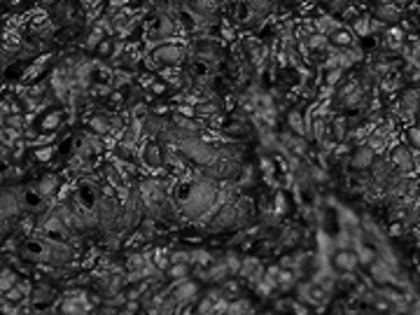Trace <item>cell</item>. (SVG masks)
I'll return each mask as SVG.
<instances>
[{
  "label": "cell",
  "mask_w": 420,
  "mask_h": 315,
  "mask_svg": "<svg viewBox=\"0 0 420 315\" xmlns=\"http://www.w3.org/2000/svg\"><path fill=\"white\" fill-rule=\"evenodd\" d=\"M213 203H215V187L208 180H203V182H196L194 187L189 189V194L184 196L182 210L189 218H194V215L208 213Z\"/></svg>",
  "instance_id": "obj_1"
},
{
  "label": "cell",
  "mask_w": 420,
  "mask_h": 315,
  "mask_svg": "<svg viewBox=\"0 0 420 315\" xmlns=\"http://www.w3.org/2000/svg\"><path fill=\"white\" fill-rule=\"evenodd\" d=\"M180 150H182L184 157L191 159L194 164H201V166H213L220 159V152L215 150L210 143H206V140H199V138L182 140Z\"/></svg>",
  "instance_id": "obj_2"
},
{
  "label": "cell",
  "mask_w": 420,
  "mask_h": 315,
  "mask_svg": "<svg viewBox=\"0 0 420 315\" xmlns=\"http://www.w3.org/2000/svg\"><path fill=\"white\" fill-rule=\"evenodd\" d=\"M152 59L157 61L159 66L173 68V66H178V64H182V61H184V47L175 45V42H166V45L154 47Z\"/></svg>",
  "instance_id": "obj_3"
},
{
  "label": "cell",
  "mask_w": 420,
  "mask_h": 315,
  "mask_svg": "<svg viewBox=\"0 0 420 315\" xmlns=\"http://www.w3.org/2000/svg\"><path fill=\"white\" fill-rule=\"evenodd\" d=\"M390 162L397 171H401L406 175V173H413L416 169V157H413V150L409 145H394L390 150Z\"/></svg>",
  "instance_id": "obj_4"
},
{
  "label": "cell",
  "mask_w": 420,
  "mask_h": 315,
  "mask_svg": "<svg viewBox=\"0 0 420 315\" xmlns=\"http://www.w3.org/2000/svg\"><path fill=\"white\" fill-rule=\"evenodd\" d=\"M374 162H376V152L364 143L360 147H355L353 157H350V169L353 171H369L374 166Z\"/></svg>",
  "instance_id": "obj_5"
},
{
  "label": "cell",
  "mask_w": 420,
  "mask_h": 315,
  "mask_svg": "<svg viewBox=\"0 0 420 315\" xmlns=\"http://www.w3.org/2000/svg\"><path fill=\"white\" fill-rule=\"evenodd\" d=\"M220 10L218 0H191L189 3V12L196 17V19H213Z\"/></svg>",
  "instance_id": "obj_6"
},
{
  "label": "cell",
  "mask_w": 420,
  "mask_h": 315,
  "mask_svg": "<svg viewBox=\"0 0 420 315\" xmlns=\"http://www.w3.org/2000/svg\"><path fill=\"white\" fill-rule=\"evenodd\" d=\"M374 19L381 21V23H388V26H392V23H397L401 19V12H399L397 5L381 3V5H376V10H374Z\"/></svg>",
  "instance_id": "obj_7"
},
{
  "label": "cell",
  "mask_w": 420,
  "mask_h": 315,
  "mask_svg": "<svg viewBox=\"0 0 420 315\" xmlns=\"http://www.w3.org/2000/svg\"><path fill=\"white\" fill-rule=\"evenodd\" d=\"M334 267L338 271H355V267H360V259H357L355 250H338L334 257H332Z\"/></svg>",
  "instance_id": "obj_8"
},
{
  "label": "cell",
  "mask_w": 420,
  "mask_h": 315,
  "mask_svg": "<svg viewBox=\"0 0 420 315\" xmlns=\"http://www.w3.org/2000/svg\"><path fill=\"white\" fill-rule=\"evenodd\" d=\"M330 40H332V47H336L338 52L355 47V35H353V30H350V28H341V26H338L334 33L330 35Z\"/></svg>",
  "instance_id": "obj_9"
},
{
  "label": "cell",
  "mask_w": 420,
  "mask_h": 315,
  "mask_svg": "<svg viewBox=\"0 0 420 315\" xmlns=\"http://www.w3.org/2000/svg\"><path fill=\"white\" fill-rule=\"evenodd\" d=\"M399 110L404 115H413L420 110V89H406L399 101Z\"/></svg>",
  "instance_id": "obj_10"
},
{
  "label": "cell",
  "mask_w": 420,
  "mask_h": 315,
  "mask_svg": "<svg viewBox=\"0 0 420 315\" xmlns=\"http://www.w3.org/2000/svg\"><path fill=\"white\" fill-rule=\"evenodd\" d=\"M143 159L147 166H159L164 159V152H162V145L159 143H147L145 150H143Z\"/></svg>",
  "instance_id": "obj_11"
},
{
  "label": "cell",
  "mask_w": 420,
  "mask_h": 315,
  "mask_svg": "<svg viewBox=\"0 0 420 315\" xmlns=\"http://www.w3.org/2000/svg\"><path fill=\"white\" fill-rule=\"evenodd\" d=\"M59 187V178L57 175H52V173H47V175H42L40 178V182H38V194L42 196H52L54 191H57Z\"/></svg>",
  "instance_id": "obj_12"
},
{
  "label": "cell",
  "mask_w": 420,
  "mask_h": 315,
  "mask_svg": "<svg viewBox=\"0 0 420 315\" xmlns=\"http://www.w3.org/2000/svg\"><path fill=\"white\" fill-rule=\"evenodd\" d=\"M306 42H308V49H313V52H325V49L332 47L330 35H323V33H313Z\"/></svg>",
  "instance_id": "obj_13"
},
{
  "label": "cell",
  "mask_w": 420,
  "mask_h": 315,
  "mask_svg": "<svg viewBox=\"0 0 420 315\" xmlns=\"http://www.w3.org/2000/svg\"><path fill=\"white\" fill-rule=\"evenodd\" d=\"M89 128L94 131L96 135H105L110 131V122H108V117H103V115H96V117H91L89 120Z\"/></svg>",
  "instance_id": "obj_14"
},
{
  "label": "cell",
  "mask_w": 420,
  "mask_h": 315,
  "mask_svg": "<svg viewBox=\"0 0 420 315\" xmlns=\"http://www.w3.org/2000/svg\"><path fill=\"white\" fill-rule=\"evenodd\" d=\"M372 278L376 283H388L390 280V269L385 262H374L372 264Z\"/></svg>",
  "instance_id": "obj_15"
},
{
  "label": "cell",
  "mask_w": 420,
  "mask_h": 315,
  "mask_svg": "<svg viewBox=\"0 0 420 315\" xmlns=\"http://www.w3.org/2000/svg\"><path fill=\"white\" fill-rule=\"evenodd\" d=\"M157 33L162 35V38H171L173 33H175V23H173V19L169 15H164L162 19H159L157 23Z\"/></svg>",
  "instance_id": "obj_16"
},
{
  "label": "cell",
  "mask_w": 420,
  "mask_h": 315,
  "mask_svg": "<svg viewBox=\"0 0 420 315\" xmlns=\"http://www.w3.org/2000/svg\"><path fill=\"white\" fill-rule=\"evenodd\" d=\"M355 252H357V259H360L362 267H369V264L376 262V252H374L372 245H360Z\"/></svg>",
  "instance_id": "obj_17"
},
{
  "label": "cell",
  "mask_w": 420,
  "mask_h": 315,
  "mask_svg": "<svg viewBox=\"0 0 420 315\" xmlns=\"http://www.w3.org/2000/svg\"><path fill=\"white\" fill-rule=\"evenodd\" d=\"M404 140H406V145H409L411 150H418L420 152V126H409V128H406Z\"/></svg>",
  "instance_id": "obj_18"
},
{
  "label": "cell",
  "mask_w": 420,
  "mask_h": 315,
  "mask_svg": "<svg viewBox=\"0 0 420 315\" xmlns=\"http://www.w3.org/2000/svg\"><path fill=\"white\" fill-rule=\"evenodd\" d=\"M287 124H289V128H292L294 133H299V135L306 131L304 120H301V113H299V110H292V113L287 115Z\"/></svg>",
  "instance_id": "obj_19"
},
{
  "label": "cell",
  "mask_w": 420,
  "mask_h": 315,
  "mask_svg": "<svg viewBox=\"0 0 420 315\" xmlns=\"http://www.w3.org/2000/svg\"><path fill=\"white\" fill-rule=\"evenodd\" d=\"M269 8H271L269 0H248V10L252 12V15H257V17L267 15Z\"/></svg>",
  "instance_id": "obj_20"
},
{
  "label": "cell",
  "mask_w": 420,
  "mask_h": 315,
  "mask_svg": "<svg viewBox=\"0 0 420 315\" xmlns=\"http://www.w3.org/2000/svg\"><path fill=\"white\" fill-rule=\"evenodd\" d=\"M196 294V285H194V283H184V285H180V287H178L175 289V299L178 301H184V299H189V296H194Z\"/></svg>",
  "instance_id": "obj_21"
},
{
  "label": "cell",
  "mask_w": 420,
  "mask_h": 315,
  "mask_svg": "<svg viewBox=\"0 0 420 315\" xmlns=\"http://www.w3.org/2000/svg\"><path fill=\"white\" fill-rule=\"evenodd\" d=\"M59 124H61V113H49L45 120H42V128H45V131H49V128H59Z\"/></svg>",
  "instance_id": "obj_22"
},
{
  "label": "cell",
  "mask_w": 420,
  "mask_h": 315,
  "mask_svg": "<svg viewBox=\"0 0 420 315\" xmlns=\"http://www.w3.org/2000/svg\"><path fill=\"white\" fill-rule=\"evenodd\" d=\"M227 315H245L248 313V301H233V304L227 306Z\"/></svg>",
  "instance_id": "obj_23"
},
{
  "label": "cell",
  "mask_w": 420,
  "mask_h": 315,
  "mask_svg": "<svg viewBox=\"0 0 420 315\" xmlns=\"http://www.w3.org/2000/svg\"><path fill=\"white\" fill-rule=\"evenodd\" d=\"M338 79H341V68H334V70H330L327 73V79H325V84H330V86H334Z\"/></svg>",
  "instance_id": "obj_24"
},
{
  "label": "cell",
  "mask_w": 420,
  "mask_h": 315,
  "mask_svg": "<svg viewBox=\"0 0 420 315\" xmlns=\"http://www.w3.org/2000/svg\"><path fill=\"white\" fill-rule=\"evenodd\" d=\"M171 276L173 278H184V276H187V264H175V267L171 269Z\"/></svg>",
  "instance_id": "obj_25"
},
{
  "label": "cell",
  "mask_w": 420,
  "mask_h": 315,
  "mask_svg": "<svg viewBox=\"0 0 420 315\" xmlns=\"http://www.w3.org/2000/svg\"><path fill=\"white\" fill-rule=\"evenodd\" d=\"M52 147H45V150H38L35 152V159H38V162H49V159H52Z\"/></svg>",
  "instance_id": "obj_26"
},
{
  "label": "cell",
  "mask_w": 420,
  "mask_h": 315,
  "mask_svg": "<svg viewBox=\"0 0 420 315\" xmlns=\"http://www.w3.org/2000/svg\"><path fill=\"white\" fill-rule=\"evenodd\" d=\"M126 3H138V0H126Z\"/></svg>",
  "instance_id": "obj_27"
},
{
  "label": "cell",
  "mask_w": 420,
  "mask_h": 315,
  "mask_svg": "<svg viewBox=\"0 0 420 315\" xmlns=\"http://www.w3.org/2000/svg\"><path fill=\"white\" fill-rule=\"evenodd\" d=\"M289 3H296V0H289Z\"/></svg>",
  "instance_id": "obj_28"
}]
</instances>
